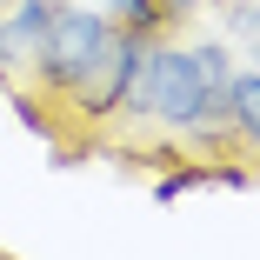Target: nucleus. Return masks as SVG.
I'll list each match as a JSON object with an SVG mask.
<instances>
[{
	"mask_svg": "<svg viewBox=\"0 0 260 260\" xmlns=\"http://www.w3.org/2000/svg\"><path fill=\"white\" fill-rule=\"evenodd\" d=\"M47 20H54V7H47V0H27V7L0 27V60H27V54H40Z\"/></svg>",
	"mask_w": 260,
	"mask_h": 260,
	"instance_id": "obj_4",
	"label": "nucleus"
},
{
	"mask_svg": "<svg viewBox=\"0 0 260 260\" xmlns=\"http://www.w3.org/2000/svg\"><path fill=\"white\" fill-rule=\"evenodd\" d=\"M107 40H114V27L100 14H54L47 20V40H40V60H47L54 80H80L100 54H107Z\"/></svg>",
	"mask_w": 260,
	"mask_h": 260,
	"instance_id": "obj_2",
	"label": "nucleus"
},
{
	"mask_svg": "<svg viewBox=\"0 0 260 260\" xmlns=\"http://www.w3.org/2000/svg\"><path fill=\"white\" fill-rule=\"evenodd\" d=\"M227 114L260 140V74H240V80H227Z\"/></svg>",
	"mask_w": 260,
	"mask_h": 260,
	"instance_id": "obj_5",
	"label": "nucleus"
},
{
	"mask_svg": "<svg viewBox=\"0 0 260 260\" xmlns=\"http://www.w3.org/2000/svg\"><path fill=\"white\" fill-rule=\"evenodd\" d=\"M140 54H147L140 40H107V54H100V60L80 74V107H87V114L120 107L127 87H134V74H140Z\"/></svg>",
	"mask_w": 260,
	"mask_h": 260,
	"instance_id": "obj_3",
	"label": "nucleus"
},
{
	"mask_svg": "<svg viewBox=\"0 0 260 260\" xmlns=\"http://www.w3.org/2000/svg\"><path fill=\"white\" fill-rule=\"evenodd\" d=\"M134 107L140 114H160V120H193L200 100H207V80L193 67V54H140V74H134Z\"/></svg>",
	"mask_w": 260,
	"mask_h": 260,
	"instance_id": "obj_1",
	"label": "nucleus"
}]
</instances>
